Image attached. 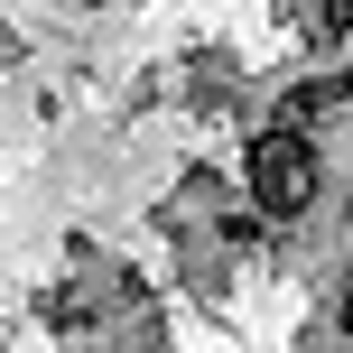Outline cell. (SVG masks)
<instances>
[{
  "label": "cell",
  "instance_id": "obj_1",
  "mask_svg": "<svg viewBox=\"0 0 353 353\" xmlns=\"http://www.w3.org/2000/svg\"><path fill=\"white\" fill-rule=\"evenodd\" d=\"M251 195H261V214H298L316 195V149L298 130H261L251 140Z\"/></svg>",
  "mask_w": 353,
  "mask_h": 353
}]
</instances>
